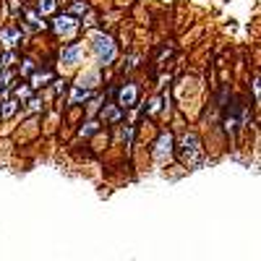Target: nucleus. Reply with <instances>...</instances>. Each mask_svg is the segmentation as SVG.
I'll list each match as a JSON object with an SVG mask.
<instances>
[{
  "label": "nucleus",
  "mask_w": 261,
  "mask_h": 261,
  "mask_svg": "<svg viewBox=\"0 0 261 261\" xmlns=\"http://www.w3.org/2000/svg\"><path fill=\"white\" fill-rule=\"evenodd\" d=\"M0 71H3V65H0Z\"/></svg>",
  "instance_id": "6ab92c4d"
},
{
  "label": "nucleus",
  "mask_w": 261,
  "mask_h": 261,
  "mask_svg": "<svg viewBox=\"0 0 261 261\" xmlns=\"http://www.w3.org/2000/svg\"><path fill=\"white\" fill-rule=\"evenodd\" d=\"M178 157H180V162H183V165H188V167L201 165V162H204L201 139L196 136V134H186V136H183V144L178 146Z\"/></svg>",
  "instance_id": "f257e3e1"
},
{
  "label": "nucleus",
  "mask_w": 261,
  "mask_h": 261,
  "mask_svg": "<svg viewBox=\"0 0 261 261\" xmlns=\"http://www.w3.org/2000/svg\"><path fill=\"white\" fill-rule=\"evenodd\" d=\"M86 11H89V3H86V0H76V3L71 6V16H84Z\"/></svg>",
  "instance_id": "ddd939ff"
},
{
  "label": "nucleus",
  "mask_w": 261,
  "mask_h": 261,
  "mask_svg": "<svg viewBox=\"0 0 261 261\" xmlns=\"http://www.w3.org/2000/svg\"><path fill=\"white\" fill-rule=\"evenodd\" d=\"M89 97H92V92L76 84V86H73V92H71V105H76V102H81V99H89Z\"/></svg>",
  "instance_id": "9b49d317"
},
{
  "label": "nucleus",
  "mask_w": 261,
  "mask_h": 261,
  "mask_svg": "<svg viewBox=\"0 0 261 261\" xmlns=\"http://www.w3.org/2000/svg\"><path fill=\"white\" fill-rule=\"evenodd\" d=\"M97 130H99V123L92 120V123H86V128L79 130V136H92V134H97Z\"/></svg>",
  "instance_id": "dca6fc26"
},
{
  "label": "nucleus",
  "mask_w": 261,
  "mask_h": 261,
  "mask_svg": "<svg viewBox=\"0 0 261 261\" xmlns=\"http://www.w3.org/2000/svg\"><path fill=\"white\" fill-rule=\"evenodd\" d=\"M79 58H81V47L76 45V42H71V45L63 50V55H60V60H63L65 65H73V63H79Z\"/></svg>",
  "instance_id": "423d86ee"
},
{
  "label": "nucleus",
  "mask_w": 261,
  "mask_h": 261,
  "mask_svg": "<svg viewBox=\"0 0 261 261\" xmlns=\"http://www.w3.org/2000/svg\"><path fill=\"white\" fill-rule=\"evenodd\" d=\"M16 79V73L13 71H3V73H0V92H8V81H13Z\"/></svg>",
  "instance_id": "2eb2a0df"
},
{
  "label": "nucleus",
  "mask_w": 261,
  "mask_h": 261,
  "mask_svg": "<svg viewBox=\"0 0 261 261\" xmlns=\"http://www.w3.org/2000/svg\"><path fill=\"white\" fill-rule=\"evenodd\" d=\"M172 154V136L170 134H162L160 141H157V149H154V157L157 160H167Z\"/></svg>",
  "instance_id": "39448f33"
},
{
  "label": "nucleus",
  "mask_w": 261,
  "mask_h": 261,
  "mask_svg": "<svg viewBox=\"0 0 261 261\" xmlns=\"http://www.w3.org/2000/svg\"><path fill=\"white\" fill-rule=\"evenodd\" d=\"M55 11H58V0H39L37 3V13L39 16H50Z\"/></svg>",
  "instance_id": "6e6552de"
},
{
  "label": "nucleus",
  "mask_w": 261,
  "mask_h": 261,
  "mask_svg": "<svg viewBox=\"0 0 261 261\" xmlns=\"http://www.w3.org/2000/svg\"><path fill=\"white\" fill-rule=\"evenodd\" d=\"M120 115H123V113H120V107H118V105H110L107 110H102V120H105V123H118Z\"/></svg>",
  "instance_id": "1a4fd4ad"
},
{
  "label": "nucleus",
  "mask_w": 261,
  "mask_h": 261,
  "mask_svg": "<svg viewBox=\"0 0 261 261\" xmlns=\"http://www.w3.org/2000/svg\"><path fill=\"white\" fill-rule=\"evenodd\" d=\"M160 107H162V97H154V99L149 102V107H146V115H157Z\"/></svg>",
  "instance_id": "f3484780"
},
{
  "label": "nucleus",
  "mask_w": 261,
  "mask_h": 261,
  "mask_svg": "<svg viewBox=\"0 0 261 261\" xmlns=\"http://www.w3.org/2000/svg\"><path fill=\"white\" fill-rule=\"evenodd\" d=\"M97 81H99V73H97V71H89L86 76L79 79V86H84V89H92V86H97Z\"/></svg>",
  "instance_id": "9d476101"
},
{
  "label": "nucleus",
  "mask_w": 261,
  "mask_h": 261,
  "mask_svg": "<svg viewBox=\"0 0 261 261\" xmlns=\"http://www.w3.org/2000/svg\"><path fill=\"white\" fill-rule=\"evenodd\" d=\"M16 97H29V89H27V86H18V89H16Z\"/></svg>",
  "instance_id": "a211bd4d"
},
{
  "label": "nucleus",
  "mask_w": 261,
  "mask_h": 261,
  "mask_svg": "<svg viewBox=\"0 0 261 261\" xmlns=\"http://www.w3.org/2000/svg\"><path fill=\"white\" fill-rule=\"evenodd\" d=\"M92 47H94V53H97L99 65H110V63L118 58V47H115V42H113L110 34H97V37L92 39Z\"/></svg>",
  "instance_id": "f03ea898"
},
{
  "label": "nucleus",
  "mask_w": 261,
  "mask_h": 261,
  "mask_svg": "<svg viewBox=\"0 0 261 261\" xmlns=\"http://www.w3.org/2000/svg\"><path fill=\"white\" fill-rule=\"evenodd\" d=\"M0 39H3L8 47H13L21 42V29H0Z\"/></svg>",
  "instance_id": "0eeeda50"
},
{
  "label": "nucleus",
  "mask_w": 261,
  "mask_h": 261,
  "mask_svg": "<svg viewBox=\"0 0 261 261\" xmlns=\"http://www.w3.org/2000/svg\"><path fill=\"white\" fill-rule=\"evenodd\" d=\"M47 81H53V73L47 71V73H37V76H32V86L34 89H39L42 84H47Z\"/></svg>",
  "instance_id": "4468645a"
},
{
  "label": "nucleus",
  "mask_w": 261,
  "mask_h": 261,
  "mask_svg": "<svg viewBox=\"0 0 261 261\" xmlns=\"http://www.w3.org/2000/svg\"><path fill=\"white\" fill-rule=\"evenodd\" d=\"M139 99V89H136V84H123L120 89H118V107L120 110H128V107H134Z\"/></svg>",
  "instance_id": "20e7f679"
},
{
  "label": "nucleus",
  "mask_w": 261,
  "mask_h": 261,
  "mask_svg": "<svg viewBox=\"0 0 261 261\" xmlns=\"http://www.w3.org/2000/svg\"><path fill=\"white\" fill-rule=\"evenodd\" d=\"M76 29H79V21H76V16H55V21H53V32L58 34V37H73L76 34Z\"/></svg>",
  "instance_id": "7ed1b4c3"
},
{
  "label": "nucleus",
  "mask_w": 261,
  "mask_h": 261,
  "mask_svg": "<svg viewBox=\"0 0 261 261\" xmlns=\"http://www.w3.org/2000/svg\"><path fill=\"white\" fill-rule=\"evenodd\" d=\"M0 105H3V110H0V118H3V120H8L16 113V107H18L16 99H6V102H0Z\"/></svg>",
  "instance_id": "f8f14e48"
}]
</instances>
